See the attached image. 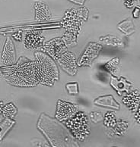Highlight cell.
<instances>
[{
  "instance_id": "6da1fadb",
  "label": "cell",
  "mask_w": 140,
  "mask_h": 147,
  "mask_svg": "<svg viewBox=\"0 0 140 147\" xmlns=\"http://www.w3.org/2000/svg\"><path fill=\"white\" fill-rule=\"evenodd\" d=\"M0 75L12 86L30 87L40 84L37 75L35 61L23 56L15 64L0 66Z\"/></svg>"
},
{
  "instance_id": "7a4b0ae2",
  "label": "cell",
  "mask_w": 140,
  "mask_h": 147,
  "mask_svg": "<svg viewBox=\"0 0 140 147\" xmlns=\"http://www.w3.org/2000/svg\"><path fill=\"white\" fill-rule=\"evenodd\" d=\"M37 127L53 146H78V143L68 130L59 122L50 118L45 114H42L40 116Z\"/></svg>"
},
{
  "instance_id": "3957f363",
  "label": "cell",
  "mask_w": 140,
  "mask_h": 147,
  "mask_svg": "<svg viewBox=\"0 0 140 147\" xmlns=\"http://www.w3.org/2000/svg\"><path fill=\"white\" fill-rule=\"evenodd\" d=\"M37 75L40 84L53 86L59 80V71L53 59L42 52L35 53Z\"/></svg>"
},
{
  "instance_id": "277c9868",
  "label": "cell",
  "mask_w": 140,
  "mask_h": 147,
  "mask_svg": "<svg viewBox=\"0 0 140 147\" xmlns=\"http://www.w3.org/2000/svg\"><path fill=\"white\" fill-rule=\"evenodd\" d=\"M66 126L71 130L74 138L83 141L90 134L89 118L85 112H78L67 120Z\"/></svg>"
},
{
  "instance_id": "5b68a950",
  "label": "cell",
  "mask_w": 140,
  "mask_h": 147,
  "mask_svg": "<svg viewBox=\"0 0 140 147\" xmlns=\"http://www.w3.org/2000/svg\"><path fill=\"white\" fill-rule=\"evenodd\" d=\"M88 13V9L85 8H81L79 10L72 9L67 11L64 17V27L67 30L75 34L79 30L81 20H87Z\"/></svg>"
},
{
  "instance_id": "8992f818",
  "label": "cell",
  "mask_w": 140,
  "mask_h": 147,
  "mask_svg": "<svg viewBox=\"0 0 140 147\" xmlns=\"http://www.w3.org/2000/svg\"><path fill=\"white\" fill-rule=\"evenodd\" d=\"M43 48L52 59L57 60L58 58L66 51V44L63 38H55L43 43Z\"/></svg>"
},
{
  "instance_id": "52a82bcc",
  "label": "cell",
  "mask_w": 140,
  "mask_h": 147,
  "mask_svg": "<svg viewBox=\"0 0 140 147\" xmlns=\"http://www.w3.org/2000/svg\"><path fill=\"white\" fill-rule=\"evenodd\" d=\"M78 112V105L72 103L59 100L56 111V118L58 121H67Z\"/></svg>"
},
{
  "instance_id": "ba28073f",
  "label": "cell",
  "mask_w": 140,
  "mask_h": 147,
  "mask_svg": "<svg viewBox=\"0 0 140 147\" xmlns=\"http://www.w3.org/2000/svg\"><path fill=\"white\" fill-rule=\"evenodd\" d=\"M102 46L96 42H90L82 57H80L78 65L79 66H91V63L97 58Z\"/></svg>"
},
{
  "instance_id": "9c48e42d",
  "label": "cell",
  "mask_w": 140,
  "mask_h": 147,
  "mask_svg": "<svg viewBox=\"0 0 140 147\" xmlns=\"http://www.w3.org/2000/svg\"><path fill=\"white\" fill-rule=\"evenodd\" d=\"M58 62L63 69L70 75H75L78 71L76 58L73 53L65 52L58 58Z\"/></svg>"
},
{
  "instance_id": "30bf717a",
  "label": "cell",
  "mask_w": 140,
  "mask_h": 147,
  "mask_svg": "<svg viewBox=\"0 0 140 147\" xmlns=\"http://www.w3.org/2000/svg\"><path fill=\"white\" fill-rule=\"evenodd\" d=\"M15 45L10 37H7L1 55L2 61L5 65H13L15 63Z\"/></svg>"
},
{
  "instance_id": "8fae6325",
  "label": "cell",
  "mask_w": 140,
  "mask_h": 147,
  "mask_svg": "<svg viewBox=\"0 0 140 147\" xmlns=\"http://www.w3.org/2000/svg\"><path fill=\"white\" fill-rule=\"evenodd\" d=\"M43 41L44 37L40 35V33L30 31L27 33L24 37V46L28 49H38L43 48Z\"/></svg>"
},
{
  "instance_id": "7c38bea8",
  "label": "cell",
  "mask_w": 140,
  "mask_h": 147,
  "mask_svg": "<svg viewBox=\"0 0 140 147\" xmlns=\"http://www.w3.org/2000/svg\"><path fill=\"white\" fill-rule=\"evenodd\" d=\"M140 102V94L137 90L133 91V92L128 93L123 99V102L125 104L129 109L133 112L137 110Z\"/></svg>"
},
{
  "instance_id": "4fadbf2b",
  "label": "cell",
  "mask_w": 140,
  "mask_h": 147,
  "mask_svg": "<svg viewBox=\"0 0 140 147\" xmlns=\"http://www.w3.org/2000/svg\"><path fill=\"white\" fill-rule=\"evenodd\" d=\"M35 13H36V19L39 21H42L45 19L49 18L50 11L48 7L43 2H37L34 4Z\"/></svg>"
},
{
  "instance_id": "5bb4252c",
  "label": "cell",
  "mask_w": 140,
  "mask_h": 147,
  "mask_svg": "<svg viewBox=\"0 0 140 147\" xmlns=\"http://www.w3.org/2000/svg\"><path fill=\"white\" fill-rule=\"evenodd\" d=\"M94 104L101 105L103 107L113 108L116 109H119L120 105L115 101L112 96H105L99 97L94 100Z\"/></svg>"
},
{
  "instance_id": "9a60e30c",
  "label": "cell",
  "mask_w": 140,
  "mask_h": 147,
  "mask_svg": "<svg viewBox=\"0 0 140 147\" xmlns=\"http://www.w3.org/2000/svg\"><path fill=\"white\" fill-rule=\"evenodd\" d=\"M117 28L126 35H130L135 32V27L131 20H125L123 22H121L119 25L117 26Z\"/></svg>"
},
{
  "instance_id": "2e32d148",
  "label": "cell",
  "mask_w": 140,
  "mask_h": 147,
  "mask_svg": "<svg viewBox=\"0 0 140 147\" xmlns=\"http://www.w3.org/2000/svg\"><path fill=\"white\" fill-rule=\"evenodd\" d=\"M2 112H3V115L6 118H11L15 115V114L17 112V109L12 103H9L7 104L5 106L3 107L2 109Z\"/></svg>"
},
{
  "instance_id": "e0dca14e",
  "label": "cell",
  "mask_w": 140,
  "mask_h": 147,
  "mask_svg": "<svg viewBox=\"0 0 140 147\" xmlns=\"http://www.w3.org/2000/svg\"><path fill=\"white\" fill-rule=\"evenodd\" d=\"M119 63V59H113L111 61H110L108 63L105 65V68H106L109 72L113 74V75H117L116 72L117 71V65Z\"/></svg>"
},
{
  "instance_id": "ac0fdd59",
  "label": "cell",
  "mask_w": 140,
  "mask_h": 147,
  "mask_svg": "<svg viewBox=\"0 0 140 147\" xmlns=\"http://www.w3.org/2000/svg\"><path fill=\"white\" fill-rule=\"evenodd\" d=\"M117 121L113 112H107L104 117V125L108 127H113Z\"/></svg>"
},
{
  "instance_id": "d6986e66",
  "label": "cell",
  "mask_w": 140,
  "mask_h": 147,
  "mask_svg": "<svg viewBox=\"0 0 140 147\" xmlns=\"http://www.w3.org/2000/svg\"><path fill=\"white\" fill-rule=\"evenodd\" d=\"M128 124L125 121H122V120H120V121L117 122L115 126V132H117L118 134H122L123 133L125 132L126 129H127Z\"/></svg>"
},
{
  "instance_id": "ffe728a7",
  "label": "cell",
  "mask_w": 140,
  "mask_h": 147,
  "mask_svg": "<svg viewBox=\"0 0 140 147\" xmlns=\"http://www.w3.org/2000/svg\"><path fill=\"white\" fill-rule=\"evenodd\" d=\"M66 89L70 95H77L79 92L78 83H69L66 84Z\"/></svg>"
},
{
  "instance_id": "44dd1931",
  "label": "cell",
  "mask_w": 140,
  "mask_h": 147,
  "mask_svg": "<svg viewBox=\"0 0 140 147\" xmlns=\"http://www.w3.org/2000/svg\"><path fill=\"white\" fill-rule=\"evenodd\" d=\"M90 118L94 123H98L104 119V116L100 111H94L90 114Z\"/></svg>"
},
{
  "instance_id": "7402d4cb",
  "label": "cell",
  "mask_w": 140,
  "mask_h": 147,
  "mask_svg": "<svg viewBox=\"0 0 140 147\" xmlns=\"http://www.w3.org/2000/svg\"><path fill=\"white\" fill-rule=\"evenodd\" d=\"M136 2V0H123V3L126 8L131 9L134 5V3Z\"/></svg>"
},
{
  "instance_id": "603a6c76",
  "label": "cell",
  "mask_w": 140,
  "mask_h": 147,
  "mask_svg": "<svg viewBox=\"0 0 140 147\" xmlns=\"http://www.w3.org/2000/svg\"><path fill=\"white\" fill-rule=\"evenodd\" d=\"M12 37L17 41H21L22 39V33L21 31H18L12 35Z\"/></svg>"
},
{
  "instance_id": "cb8c5ba5",
  "label": "cell",
  "mask_w": 140,
  "mask_h": 147,
  "mask_svg": "<svg viewBox=\"0 0 140 147\" xmlns=\"http://www.w3.org/2000/svg\"><path fill=\"white\" fill-rule=\"evenodd\" d=\"M133 15L135 18H138L140 16V8L137 6L135 7L133 11Z\"/></svg>"
},
{
  "instance_id": "d4e9b609",
  "label": "cell",
  "mask_w": 140,
  "mask_h": 147,
  "mask_svg": "<svg viewBox=\"0 0 140 147\" xmlns=\"http://www.w3.org/2000/svg\"><path fill=\"white\" fill-rule=\"evenodd\" d=\"M135 118H136V121L140 124V104L137 108V112L135 115Z\"/></svg>"
},
{
  "instance_id": "484cf974",
  "label": "cell",
  "mask_w": 140,
  "mask_h": 147,
  "mask_svg": "<svg viewBox=\"0 0 140 147\" xmlns=\"http://www.w3.org/2000/svg\"><path fill=\"white\" fill-rule=\"evenodd\" d=\"M70 1H72V2H75V3H76V4L79 5H83L84 2H85V0H70Z\"/></svg>"
}]
</instances>
